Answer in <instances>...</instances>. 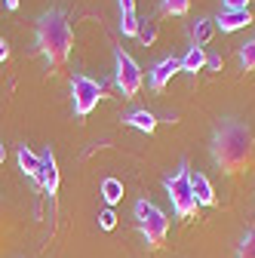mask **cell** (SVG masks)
I'll use <instances>...</instances> for the list:
<instances>
[{
    "mask_svg": "<svg viewBox=\"0 0 255 258\" xmlns=\"http://www.w3.org/2000/svg\"><path fill=\"white\" fill-rule=\"evenodd\" d=\"M49 197H55V190H58V163H55V154L52 148H46L40 154V181H37Z\"/></svg>",
    "mask_w": 255,
    "mask_h": 258,
    "instance_id": "ba28073f",
    "label": "cell"
},
{
    "mask_svg": "<svg viewBox=\"0 0 255 258\" xmlns=\"http://www.w3.org/2000/svg\"><path fill=\"white\" fill-rule=\"evenodd\" d=\"M102 197H105V203L114 209V206L123 200V181H120V178H105V181H102Z\"/></svg>",
    "mask_w": 255,
    "mask_h": 258,
    "instance_id": "5bb4252c",
    "label": "cell"
},
{
    "mask_svg": "<svg viewBox=\"0 0 255 258\" xmlns=\"http://www.w3.org/2000/svg\"><path fill=\"white\" fill-rule=\"evenodd\" d=\"M190 190H194L197 206H215L218 203L215 200V187H212V181L203 172H190Z\"/></svg>",
    "mask_w": 255,
    "mask_h": 258,
    "instance_id": "9c48e42d",
    "label": "cell"
},
{
    "mask_svg": "<svg viewBox=\"0 0 255 258\" xmlns=\"http://www.w3.org/2000/svg\"><path fill=\"white\" fill-rule=\"evenodd\" d=\"M225 10H249V0H221Z\"/></svg>",
    "mask_w": 255,
    "mask_h": 258,
    "instance_id": "7402d4cb",
    "label": "cell"
},
{
    "mask_svg": "<svg viewBox=\"0 0 255 258\" xmlns=\"http://www.w3.org/2000/svg\"><path fill=\"white\" fill-rule=\"evenodd\" d=\"M10 58V43H7V37L0 34V61H7Z\"/></svg>",
    "mask_w": 255,
    "mask_h": 258,
    "instance_id": "603a6c76",
    "label": "cell"
},
{
    "mask_svg": "<svg viewBox=\"0 0 255 258\" xmlns=\"http://www.w3.org/2000/svg\"><path fill=\"white\" fill-rule=\"evenodd\" d=\"M157 34H160V28H157V22H148V19H145V22H139V34H136V37H139L145 46H151V43L157 40Z\"/></svg>",
    "mask_w": 255,
    "mask_h": 258,
    "instance_id": "e0dca14e",
    "label": "cell"
},
{
    "mask_svg": "<svg viewBox=\"0 0 255 258\" xmlns=\"http://www.w3.org/2000/svg\"><path fill=\"white\" fill-rule=\"evenodd\" d=\"M99 228L102 231H114L117 228V212L108 206V209H102V215H99Z\"/></svg>",
    "mask_w": 255,
    "mask_h": 258,
    "instance_id": "44dd1931",
    "label": "cell"
},
{
    "mask_svg": "<svg viewBox=\"0 0 255 258\" xmlns=\"http://www.w3.org/2000/svg\"><path fill=\"white\" fill-rule=\"evenodd\" d=\"M139 16L136 13H120V34L123 37H136L139 34Z\"/></svg>",
    "mask_w": 255,
    "mask_h": 258,
    "instance_id": "2e32d148",
    "label": "cell"
},
{
    "mask_svg": "<svg viewBox=\"0 0 255 258\" xmlns=\"http://www.w3.org/2000/svg\"><path fill=\"white\" fill-rule=\"evenodd\" d=\"M212 160L215 166L225 172V175H237V172H246L252 163H255V136L252 129L240 120H225L215 136H212Z\"/></svg>",
    "mask_w": 255,
    "mask_h": 258,
    "instance_id": "6da1fadb",
    "label": "cell"
},
{
    "mask_svg": "<svg viewBox=\"0 0 255 258\" xmlns=\"http://www.w3.org/2000/svg\"><path fill=\"white\" fill-rule=\"evenodd\" d=\"M203 68H206V52H203V46H190L187 55L181 58V71L197 74V71H203Z\"/></svg>",
    "mask_w": 255,
    "mask_h": 258,
    "instance_id": "7c38bea8",
    "label": "cell"
},
{
    "mask_svg": "<svg viewBox=\"0 0 255 258\" xmlns=\"http://www.w3.org/2000/svg\"><path fill=\"white\" fill-rule=\"evenodd\" d=\"M16 160H19V169L28 175V178H34V181H40V157L31 151L28 145H19V151H16Z\"/></svg>",
    "mask_w": 255,
    "mask_h": 258,
    "instance_id": "8fae6325",
    "label": "cell"
},
{
    "mask_svg": "<svg viewBox=\"0 0 255 258\" xmlns=\"http://www.w3.org/2000/svg\"><path fill=\"white\" fill-rule=\"evenodd\" d=\"M163 10L169 16H184L190 10V0H163Z\"/></svg>",
    "mask_w": 255,
    "mask_h": 258,
    "instance_id": "ffe728a7",
    "label": "cell"
},
{
    "mask_svg": "<svg viewBox=\"0 0 255 258\" xmlns=\"http://www.w3.org/2000/svg\"><path fill=\"white\" fill-rule=\"evenodd\" d=\"M237 258H255V231L252 228L243 234V240L237 246Z\"/></svg>",
    "mask_w": 255,
    "mask_h": 258,
    "instance_id": "ac0fdd59",
    "label": "cell"
},
{
    "mask_svg": "<svg viewBox=\"0 0 255 258\" xmlns=\"http://www.w3.org/2000/svg\"><path fill=\"white\" fill-rule=\"evenodd\" d=\"M123 123H130L136 129H142V133H154V126H157V117L151 111H130L123 117Z\"/></svg>",
    "mask_w": 255,
    "mask_h": 258,
    "instance_id": "4fadbf2b",
    "label": "cell"
},
{
    "mask_svg": "<svg viewBox=\"0 0 255 258\" xmlns=\"http://www.w3.org/2000/svg\"><path fill=\"white\" fill-rule=\"evenodd\" d=\"M166 194H169V200H172V209L178 218H194L197 215V200H194V190H190V166H187V160H181V166L175 175L166 178Z\"/></svg>",
    "mask_w": 255,
    "mask_h": 258,
    "instance_id": "277c9868",
    "label": "cell"
},
{
    "mask_svg": "<svg viewBox=\"0 0 255 258\" xmlns=\"http://www.w3.org/2000/svg\"><path fill=\"white\" fill-rule=\"evenodd\" d=\"M136 221H139V231L145 237V243L151 249H160L166 234H169V218L160 206H154L151 200H139L136 203Z\"/></svg>",
    "mask_w": 255,
    "mask_h": 258,
    "instance_id": "3957f363",
    "label": "cell"
},
{
    "mask_svg": "<svg viewBox=\"0 0 255 258\" xmlns=\"http://www.w3.org/2000/svg\"><path fill=\"white\" fill-rule=\"evenodd\" d=\"M240 64L243 71H255V40H246L240 46Z\"/></svg>",
    "mask_w": 255,
    "mask_h": 258,
    "instance_id": "d6986e66",
    "label": "cell"
},
{
    "mask_svg": "<svg viewBox=\"0 0 255 258\" xmlns=\"http://www.w3.org/2000/svg\"><path fill=\"white\" fill-rule=\"evenodd\" d=\"M4 7L7 10H19V0H4Z\"/></svg>",
    "mask_w": 255,
    "mask_h": 258,
    "instance_id": "484cf974",
    "label": "cell"
},
{
    "mask_svg": "<svg viewBox=\"0 0 255 258\" xmlns=\"http://www.w3.org/2000/svg\"><path fill=\"white\" fill-rule=\"evenodd\" d=\"M252 22V13L249 10H221V16L215 19V25L221 28V31H240V28H246Z\"/></svg>",
    "mask_w": 255,
    "mask_h": 258,
    "instance_id": "30bf717a",
    "label": "cell"
},
{
    "mask_svg": "<svg viewBox=\"0 0 255 258\" xmlns=\"http://www.w3.org/2000/svg\"><path fill=\"white\" fill-rule=\"evenodd\" d=\"M206 64H209L212 71H218L221 68V55H206Z\"/></svg>",
    "mask_w": 255,
    "mask_h": 258,
    "instance_id": "d4e9b609",
    "label": "cell"
},
{
    "mask_svg": "<svg viewBox=\"0 0 255 258\" xmlns=\"http://www.w3.org/2000/svg\"><path fill=\"white\" fill-rule=\"evenodd\" d=\"M181 71V58H175V55H169V58H160V61H157L154 64V68H151V89L154 92H160V89H166V83L175 77Z\"/></svg>",
    "mask_w": 255,
    "mask_h": 258,
    "instance_id": "52a82bcc",
    "label": "cell"
},
{
    "mask_svg": "<svg viewBox=\"0 0 255 258\" xmlns=\"http://www.w3.org/2000/svg\"><path fill=\"white\" fill-rule=\"evenodd\" d=\"M7 160V148H4V142H0V163Z\"/></svg>",
    "mask_w": 255,
    "mask_h": 258,
    "instance_id": "4316f807",
    "label": "cell"
},
{
    "mask_svg": "<svg viewBox=\"0 0 255 258\" xmlns=\"http://www.w3.org/2000/svg\"><path fill=\"white\" fill-rule=\"evenodd\" d=\"M71 102H74V114L77 117H86L95 111V105L102 102V83L92 80L86 74H77L71 80Z\"/></svg>",
    "mask_w": 255,
    "mask_h": 258,
    "instance_id": "5b68a950",
    "label": "cell"
},
{
    "mask_svg": "<svg viewBox=\"0 0 255 258\" xmlns=\"http://www.w3.org/2000/svg\"><path fill=\"white\" fill-rule=\"evenodd\" d=\"M71 46H74V31H71L68 13L58 10V7L55 10H46L37 19V49L46 58V64H49L52 74L61 71V64L68 61Z\"/></svg>",
    "mask_w": 255,
    "mask_h": 258,
    "instance_id": "7a4b0ae2",
    "label": "cell"
},
{
    "mask_svg": "<svg viewBox=\"0 0 255 258\" xmlns=\"http://www.w3.org/2000/svg\"><path fill=\"white\" fill-rule=\"evenodd\" d=\"M120 4V13H136V0H117Z\"/></svg>",
    "mask_w": 255,
    "mask_h": 258,
    "instance_id": "cb8c5ba5",
    "label": "cell"
},
{
    "mask_svg": "<svg viewBox=\"0 0 255 258\" xmlns=\"http://www.w3.org/2000/svg\"><path fill=\"white\" fill-rule=\"evenodd\" d=\"M212 34H215V22H212V19H197V22H194V46L209 43Z\"/></svg>",
    "mask_w": 255,
    "mask_h": 258,
    "instance_id": "9a60e30c",
    "label": "cell"
},
{
    "mask_svg": "<svg viewBox=\"0 0 255 258\" xmlns=\"http://www.w3.org/2000/svg\"><path fill=\"white\" fill-rule=\"evenodd\" d=\"M114 61H117V74H114L117 89L126 95V99L139 95V89H142V68H139V61L130 52H123V49H117Z\"/></svg>",
    "mask_w": 255,
    "mask_h": 258,
    "instance_id": "8992f818",
    "label": "cell"
}]
</instances>
